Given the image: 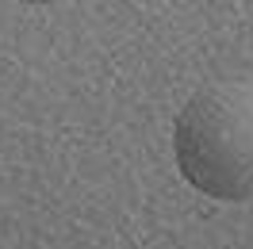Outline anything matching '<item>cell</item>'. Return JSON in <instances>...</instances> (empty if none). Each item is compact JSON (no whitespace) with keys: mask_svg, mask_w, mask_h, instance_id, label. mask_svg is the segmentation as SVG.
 I'll return each mask as SVG.
<instances>
[{"mask_svg":"<svg viewBox=\"0 0 253 249\" xmlns=\"http://www.w3.org/2000/svg\"><path fill=\"white\" fill-rule=\"evenodd\" d=\"M19 4H58V0H19Z\"/></svg>","mask_w":253,"mask_h":249,"instance_id":"obj_2","label":"cell"},{"mask_svg":"<svg viewBox=\"0 0 253 249\" xmlns=\"http://www.w3.org/2000/svg\"><path fill=\"white\" fill-rule=\"evenodd\" d=\"M176 169L211 200H253V81L204 84L173 126Z\"/></svg>","mask_w":253,"mask_h":249,"instance_id":"obj_1","label":"cell"}]
</instances>
